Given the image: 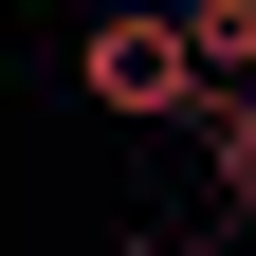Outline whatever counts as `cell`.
Wrapping results in <instances>:
<instances>
[{"instance_id":"obj_2","label":"cell","mask_w":256,"mask_h":256,"mask_svg":"<svg viewBox=\"0 0 256 256\" xmlns=\"http://www.w3.org/2000/svg\"><path fill=\"white\" fill-rule=\"evenodd\" d=\"M110 256H183V238H110Z\"/></svg>"},{"instance_id":"obj_1","label":"cell","mask_w":256,"mask_h":256,"mask_svg":"<svg viewBox=\"0 0 256 256\" xmlns=\"http://www.w3.org/2000/svg\"><path fill=\"white\" fill-rule=\"evenodd\" d=\"M74 92H92V110H110V128H202V37H183V0H110V18H92V37H74Z\"/></svg>"}]
</instances>
